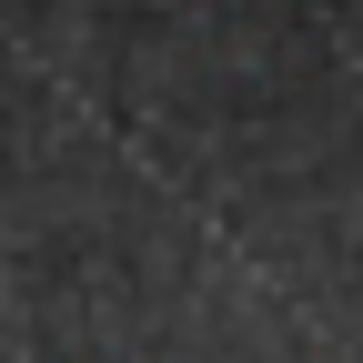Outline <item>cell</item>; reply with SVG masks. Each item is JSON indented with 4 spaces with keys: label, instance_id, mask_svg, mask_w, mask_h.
Listing matches in <instances>:
<instances>
[]
</instances>
